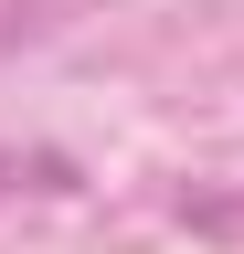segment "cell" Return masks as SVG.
I'll return each instance as SVG.
<instances>
[{
    "mask_svg": "<svg viewBox=\"0 0 244 254\" xmlns=\"http://www.w3.org/2000/svg\"><path fill=\"white\" fill-rule=\"evenodd\" d=\"M180 212H191L202 233H244V201H180Z\"/></svg>",
    "mask_w": 244,
    "mask_h": 254,
    "instance_id": "obj_1",
    "label": "cell"
}]
</instances>
